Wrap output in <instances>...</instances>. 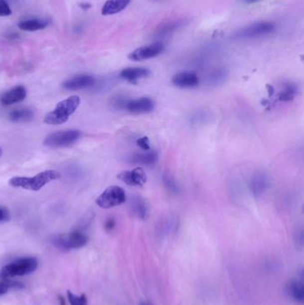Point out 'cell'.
<instances>
[{"label":"cell","mask_w":304,"mask_h":305,"mask_svg":"<svg viewBox=\"0 0 304 305\" xmlns=\"http://www.w3.org/2000/svg\"><path fill=\"white\" fill-rule=\"evenodd\" d=\"M61 173L54 170H46L39 172L33 177H13L8 181L13 188H22L29 191H38L46 184L54 180H59Z\"/></svg>","instance_id":"6da1fadb"},{"label":"cell","mask_w":304,"mask_h":305,"mask_svg":"<svg viewBox=\"0 0 304 305\" xmlns=\"http://www.w3.org/2000/svg\"><path fill=\"white\" fill-rule=\"evenodd\" d=\"M80 104L78 96H69L66 99L60 101L51 112L46 113L43 121L47 125H61L65 123L71 114L75 113Z\"/></svg>","instance_id":"7a4b0ae2"},{"label":"cell","mask_w":304,"mask_h":305,"mask_svg":"<svg viewBox=\"0 0 304 305\" xmlns=\"http://www.w3.org/2000/svg\"><path fill=\"white\" fill-rule=\"evenodd\" d=\"M38 260L34 257H25L13 261L0 271V280H9L17 276H24L38 269Z\"/></svg>","instance_id":"3957f363"},{"label":"cell","mask_w":304,"mask_h":305,"mask_svg":"<svg viewBox=\"0 0 304 305\" xmlns=\"http://www.w3.org/2000/svg\"><path fill=\"white\" fill-rule=\"evenodd\" d=\"M81 136V132L78 130H61L51 133L44 139L43 144L47 147H68L74 145Z\"/></svg>","instance_id":"277c9868"},{"label":"cell","mask_w":304,"mask_h":305,"mask_svg":"<svg viewBox=\"0 0 304 305\" xmlns=\"http://www.w3.org/2000/svg\"><path fill=\"white\" fill-rule=\"evenodd\" d=\"M127 200L126 193L119 186H111L96 199V204L102 209H110L121 205Z\"/></svg>","instance_id":"5b68a950"},{"label":"cell","mask_w":304,"mask_h":305,"mask_svg":"<svg viewBox=\"0 0 304 305\" xmlns=\"http://www.w3.org/2000/svg\"><path fill=\"white\" fill-rule=\"evenodd\" d=\"M88 238L81 231L75 230L68 234L59 235L53 239L54 247L62 251H69L72 249H79L85 247L88 243Z\"/></svg>","instance_id":"8992f818"},{"label":"cell","mask_w":304,"mask_h":305,"mask_svg":"<svg viewBox=\"0 0 304 305\" xmlns=\"http://www.w3.org/2000/svg\"><path fill=\"white\" fill-rule=\"evenodd\" d=\"M275 29V23L271 21H258L239 30L236 37L239 38H259L274 32Z\"/></svg>","instance_id":"52a82bcc"},{"label":"cell","mask_w":304,"mask_h":305,"mask_svg":"<svg viewBox=\"0 0 304 305\" xmlns=\"http://www.w3.org/2000/svg\"><path fill=\"white\" fill-rule=\"evenodd\" d=\"M164 49V45L162 42H155L147 46H143L135 49L129 54V59L135 62L154 58L161 54Z\"/></svg>","instance_id":"ba28073f"},{"label":"cell","mask_w":304,"mask_h":305,"mask_svg":"<svg viewBox=\"0 0 304 305\" xmlns=\"http://www.w3.org/2000/svg\"><path fill=\"white\" fill-rule=\"evenodd\" d=\"M271 188V179L263 172L254 173L250 180L251 192L254 197H263Z\"/></svg>","instance_id":"9c48e42d"},{"label":"cell","mask_w":304,"mask_h":305,"mask_svg":"<svg viewBox=\"0 0 304 305\" xmlns=\"http://www.w3.org/2000/svg\"><path fill=\"white\" fill-rule=\"evenodd\" d=\"M154 102L147 96H142L136 99H129L126 103V111L135 114H144L153 112Z\"/></svg>","instance_id":"30bf717a"},{"label":"cell","mask_w":304,"mask_h":305,"mask_svg":"<svg viewBox=\"0 0 304 305\" xmlns=\"http://www.w3.org/2000/svg\"><path fill=\"white\" fill-rule=\"evenodd\" d=\"M117 178L131 187H142L143 185L146 184L147 181L146 172L140 167L120 172Z\"/></svg>","instance_id":"8fae6325"},{"label":"cell","mask_w":304,"mask_h":305,"mask_svg":"<svg viewBox=\"0 0 304 305\" xmlns=\"http://www.w3.org/2000/svg\"><path fill=\"white\" fill-rule=\"evenodd\" d=\"M171 82L177 88H192L198 86L200 80L195 71H180L172 76Z\"/></svg>","instance_id":"7c38bea8"},{"label":"cell","mask_w":304,"mask_h":305,"mask_svg":"<svg viewBox=\"0 0 304 305\" xmlns=\"http://www.w3.org/2000/svg\"><path fill=\"white\" fill-rule=\"evenodd\" d=\"M96 80L93 76L82 74V75L75 76L72 77L69 80L63 81L62 87L66 90H79V89H84V88H92Z\"/></svg>","instance_id":"4fadbf2b"},{"label":"cell","mask_w":304,"mask_h":305,"mask_svg":"<svg viewBox=\"0 0 304 305\" xmlns=\"http://www.w3.org/2000/svg\"><path fill=\"white\" fill-rule=\"evenodd\" d=\"M158 161V155L154 151L136 152L128 157V162L140 166H153Z\"/></svg>","instance_id":"5bb4252c"},{"label":"cell","mask_w":304,"mask_h":305,"mask_svg":"<svg viewBox=\"0 0 304 305\" xmlns=\"http://www.w3.org/2000/svg\"><path fill=\"white\" fill-rule=\"evenodd\" d=\"M27 90L23 86H16L9 89L1 96L0 102L3 105H12L25 100Z\"/></svg>","instance_id":"9a60e30c"},{"label":"cell","mask_w":304,"mask_h":305,"mask_svg":"<svg viewBox=\"0 0 304 305\" xmlns=\"http://www.w3.org/2000/svg\"><path fill=\"white\" fill-rule=\"evenodd\" d=\"M129 210L139 220H145L148 215V207L146 201L138 195H135L129 199Z\"/></svg>","instance_id":"2e32d148"},{"label":"cell","mask_w":304,"mask_h":305,"mask_svg":"<svg viewBox=\"0 0 304 305\" xmlns=\"http://www.w3.org/2000/svg\"><path fill=\"white\" fill-rule=\"evenodd\" d=\"M150 71L146 68L142 67H129L125 68L121 71L120 75L123 80L129 82H137L138 80H141L150 75Z\"/></svg>","instance_id":"e0dca14e"},{"label":"cell","mask_w":304,"mask_h":305,"mask_svg":"<svg viewBox=\"0 0 304 305\" xmlns=\"http://www.w3.org/2000/svg\"><path fill=\"white\" fill-rule=\"evenodd\" d=\"M131 0H108L104 3L101 13L103 15H113L120 13L129 5Z\"/></svg>","instance_id":"ac0fdd59"},{"label":"cell","mask_w":304,"mask_h":305,"mask_svg":"<svg viewBox=\"0 0 304 305\" xmlns=\"http://www.w3.org/2000/svg\"><path fill=\"white\" fill-rule=\"evenodd\" d=\"M35 113L31 109L17 108L9 113V119L15 123H23L33 120Z\"/></svg>","instance_id":"d6986e66"},{"label":"cell","mask_w":304,"mask_h":305,"mask_svg":"<svg viewBox=\"0 0 304 305\" xmlns=\"http://www.w3.org/2000/svg\"><path fill=\"white\" fill-rule=\"evenodd\" d=\"M49 22L44 19H29L18 23V27L24 31H36L45 29Z\"/></svg>","instance_id":"ffe728a7"},{"label":"cell","mask_w":304,"mask_h":305,"mask_svg":"<svg viewBox=\"0 0 304 305\" xmlns=\"http://www.w3.org/2000/svg\"><path fill=\"white\" fill-rule=\"evenodd\" d=\"M288 292L292 298L298 303L304 302V284L299 280H291L288 285Z\"/></svg>","instance_id":"44dd1931"},{"label":"cell","mask_w":304,"mask_h":305,"mask_svg":"<svg viewBox=\"0 0 304 305\" xmlns=\"http://www.w3.org/2000/svg\"><path fill=\"white\" fill-rule=\"evenodd\" d=\"M211 113L206 110H196L189 116V122L192 126L199 127L208 123L211 120Z\"/></svg>","instance_id":"7402d4cb"},{"label":"cell","mask_w":304,"mask_h":305,"mask_svg":"<svg viewBox=\"0 0 304 305\" xmlns=\"http://www.w3.org/2000/svg\"><path fill=\"white\" fill-rule=\"evenodd\" d=\"M296 87L294 84H287L284 87L283 90L279 93V100L282 102H289L295 98L296 95Z\"/></svg>","instance_id":"603a6c76"},{"label":"cell","mask_w":304,"mask_h":305,"mask_svg":"<svg viewBox=\"0 0 304 305\" xmlns=\"http://www.w3.org/2000/svg\"><path fill=\"white\" fill-rule=\"evenodd\" d=\"M24 286L21 282L10 280H2L0 282V296L6 294L9 289H23Z\"/></svg>","instance_id":"cb8c5ba5"},{"label":"cell","mask_w":304,"mask_h":305,"mask_svg":"<svg viewBox=\"0 0 304 305\" xmlns=\"http://www.w3.org/2000/svg\"><path fill=\"white\" fill-rule=\"evenodd\" d=\"M227 77V72L222 70H218V71H213L207 78V82L210 85H218V84L223 82L226 80Z\"/></svg>","instance_id":"d4e9b609"},{"label":"cell","mask_w":304,"mask_h":305,"mask_svg":"<svg viewBox=\"0 0 304 305\" xmlns=\"http://www.w3.org/2000/svg\"><path fill=\"white\" fill-rule=\"evenodd\" d=\"M163 183L170 192L173 193V194H179V188L178 183L176 182L174 178L170 175L169 173H166V174L163 175Z\"/></svg>","instance_id":"484cf974"},{"label":"cell","mask_w":304,"mask_h":305,"mask_svg":"<svg viewBox=\"0 0 304 305\" xmlns=\"http://www.w3.org/2000/svg\"><path fill=\"white\" fill-rule=\"evenodd\" d=\"M67 298L71 305H88V298L84 294L81 296H76L71 291H67Z\"/></svg>","instance_id":"4316f807"},{"label":"cell","mask_w":304,"mask_h":305,"mask_svg":"<svg viewBox=\"0 0 304 305\" xmlns=\"http://www.w3.org/2000/svg\"><path fill=\"white\" fill-rule=\"evenodd\" d=\"M180 25H181L180 22H173V23H170L168 25L164 26L159 30V36H166L168 34L171 33L172 31L178 29Z\"/></svg>","instance_id":"83f0119b"},{"label":"cell","mask_w":304,"mask_h":305,"mask_svg":"<svg viewBox=\"0 0 304 305\" xmlns=\"http://www.w3.org/2000/svg\"><path fill=\"white\" fill-rule=\"evenodd\" d=\"M12 14V10L4 0H0V16H8Z\"/></svg>","instance_id":"f1b7e54d"},{"label":"cell","mask_w":304,"mask_h":305,"mask_svg":"<svg viewBox=\"0 0 304 305\" xmlns=\"http://www.w3.org/2000/svg\"><path fill=\"white\" fill-rule=\"evenodd\" d=\"M137 143H138V146H140L143 150H149L150 147H149L148 138L145 137V138H138Z\"/></svg>","instance_id":"f546056e"},{"label":"cell","mask_w":304,"mask_h":305,"mask_svg":"<svg viewBox=\"0 0 304 305\" xmlns=\"http://www.w3.org/2000/svg\"><path fill=\"white\" fill-rule=\"evenodd\" d=\"M10 219V214L7 210L0 206V222H7Z\"/></svg>","instance_id":"4dcf8cb0"},{"label":"cell","mask_w":304,"mask_h":305,"mask_svg":"<svg viewBox=\"0 0 304 305\" xmlns=\"http://www.w3.org/2000/svg\"><path fill=\"white\" fill-rule=\"evenodd\" d=\"M114 227H115V221L113 218H110L105 222V230L110 231V230H113Z\"/></svg>","instance_id":"1f68e13d"},{"label":"cell","mask_w":304,"mask_h":305,"mask_svg":"<svg viewBox=\"0 0 304 305\" xmlns=\"http://www.w3.org/2000/svg\"><path fill=\"white\" fill-rule=\"evenodd\" d=\"M59 302L61 305H65V299L63 297H59Z\"/></svg>","instance_id":"d6a6232c"},{"label":"cell","mask_w":304,"mask_h":305,"mask_svg":"<svg viewBox=\"0 0 304 305\" xmlns=\"http://www.w3.org/2000/svg\"><path fill=\"white\" fill-rule=\"evenodd\" d=\"M259 0H246V2L247 3H254V2H257Z\"/></svg>","instance_id":"836d02e7"},{"label":"cell","mask_w":304,"mask_h":305,"mask_svg":"<svg viewBox=\"0 0 304 305\" xmlns=\"http://www.w3.org/2000/svg\"><path fill=\"white\" fill-rule=\"evenodd\" d=\"M140 305H151L150 304H148V303H142Z\"/></svg>","instance_id":"e575fe53"},{"label":"cell","mask_w":304,"mask_h":305,"mask_svg":"<svg viewBox=\"0 0 304 305\" xmlns=\"http://www.w3.org/2000/svg\"><path fill=\"white\" fill-rule=\"evenodd\" d=\"M2 154H3V150H2V148L0 147V156L2 155Z\"/></svg>","instance_id":"d590c367"}]
</instances>
